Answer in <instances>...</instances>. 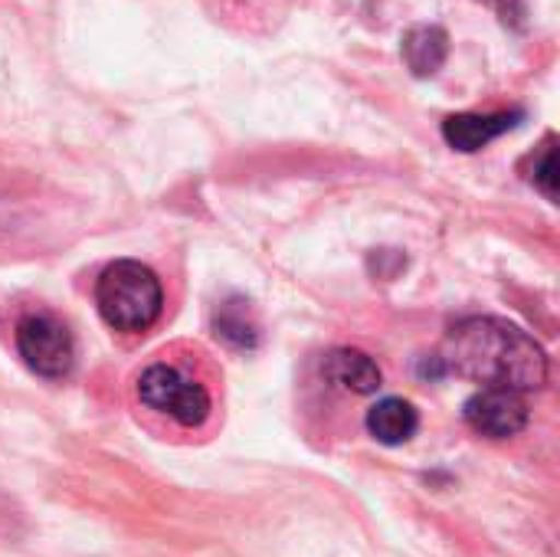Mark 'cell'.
<instances>
[{
    "mask_svg": "<svg viewBox=\"0 0 560 557\" xmlns=\"http://www.w3.org/2000/svg\"><path fill=\"white\" fill-rule=\"evenodd\" d=\"M443 371L469 378L482 387H505V391H538L548 381V355L545 348L525 335L522 328L502 318H469L459 322L443 355H436Z\"/></svg>",
    "mask_w": 560,
    "mask_h": 557,
    "instance_id": "cell-1",
    "label": "cell"
},
{
    "mask_svg": "<svg viewBox=\"0 0 560 557\" xmlns=\"http://www.w3.org/2000/svg\"><path fill=\"white\" fill-rule=\"evenodd\" d=\"M102 322L118 335H144L164 312V289L154 269L138 259L112 263L95 282Z\"/></svg>",
    "mask_w": 560,
    "mask_h": 557,
    "instance_id": "cell-2",
    "label": "cell"
},
{
    "mask_svg": "<svg viewBox=\"0 0 560 557\" xmlns=\"http://www.w3.org/2000/svg\"><path fill=\"white\" fill-rule=\"evenodd\" d=\"M135 394H138L141 407H148L187 430L200 427L213 410L210 391L190 371H184L180 364H171V361L148 364L138 374Z\"/></svg>",
    "mask_w": 560,
    "mask_h": 557,
    "instance_id": "cell-3",
    "label": "cell"
},
{
    "mask_svg": "<svg viewBox=\"0 0 560 557\" xmlns=\"http://www.w3.org/2000/svg\"><path fill=\"white\" fill-rule=\"evenodd\" d=\"M13 338L26 368L46 381H62L75 364V341L69 328L52 315H23Z\"/></svg>",
    "mask_w": 560,
    "mask_h": 557,
    "instance_id": "cell-4",
    "label": "cell"
},
{
    "mask_svg": "<svg viewBox=\"0 0 560 557\" xmlns=\"http://www.w3.org/2000/svg\"><path fill=\"white\" fill-rule=\"evenodd\" d=\"M466 423L489 440H509L518 437L528 427V404L518 391L505 387H482L472 394L463 407Z\"/></svg>",
    "mask_w": 560,
    "mask_h": 557,
    "instance_id": "cell-5",
    "label": "cell"
},
{
    "mask_svg": "<svg viewBox=\"0 0 560 557\" xmlns=\"http://www.w3.org/2000/svg\"><path fill=\"white\" fill-rule=\"evenodd\" d=\"M522 115H476V112H463V115H450L443 121V138L450 148L456 151H482L486 144H492L495 138H502L505 131H512L518 125Z\"/></svg>",
    "mask_w": 560,
    "mask_h": 557,
    "instance_id": "cell-6",
    "label": "cell"
},
{
    "mask_svg": "<svg viewBox=\"0 0 560 557\" xmlns=\"http://www.w3.org/2000/svg\"><path fill=\"white\" fill-rule=\"evenodd\" d=\"M322 371H325V378L331 384H338V387H345L351 394H361V397L364 394H377L381 391V381H384L377 361L371 355H364V351H354V348L331 351L325 358Z\"/></svg>",
    "mask_w": 560,
    "mask_h": 557,
    "instance_id": "cell-7",
    "label": "cell"
},
{
    "mask_svg": "<svg viewBox=\"0 0 560 557\" xmlns=\"http://www.w3.org/2000/svg\"><path fill=\"white\" fill-rule=\"evenodd\" d=\"M417 430H420V414L404 397L377 401L368 410V433L384 446H404L417 437Z\"/></svg>",
    "mask_w": 560,
    "mask_h": 557,
    "instance_id": "cell-8",
    "label": "cell"
},
{
    "mask_svg": "<svg viewBox=\"0 0 560 557\" xmlns=\"http://www.w3.org/2000/svg\"><path fill=\"white\" fill-rule=\"evenodd\" d=\"M446 53H450V36L440 26H413L404 36V59L420 79L436 76L446 62Z\"/></svg>",
    "mask_w": 560,
    "mask_h": 557,
    "instance_id": "cell-9",
    "label": "cell"
},
{
    "mask_svg": "<svg viewBox=\"0 0 560 557\" xmlns=\"http://www.w3.org/2000/svg\"><path fill=\"white\" fill-rule=\"evenodd\" d=\"M213 335L220 341H226L230 348H256L259 341V325L253 318V309L246 299H226L223 305H217L213 312Z\"/></svg>",
    "mask_w": 560,
    "mask_h": 557,
    "instance_id": "cell-10",
    "label": "cell"
},
{
    "mask_svg": "<svg viewBox=\"0 0 560 557\" xmlns=\"http://www.w3.org/2000/svg\"><path fill=\"white\" fill-rule=\"evenodd\" d=\"M535 187L548 197V200H558V154L551 148V141L545 144L541 151V161H535V174H532Z\"/></svg>",
    "mask_w": 560,
    "mask_h": 557,
    "instance_id": "cell-11",
    "label": "cell"
}]
</instances>
